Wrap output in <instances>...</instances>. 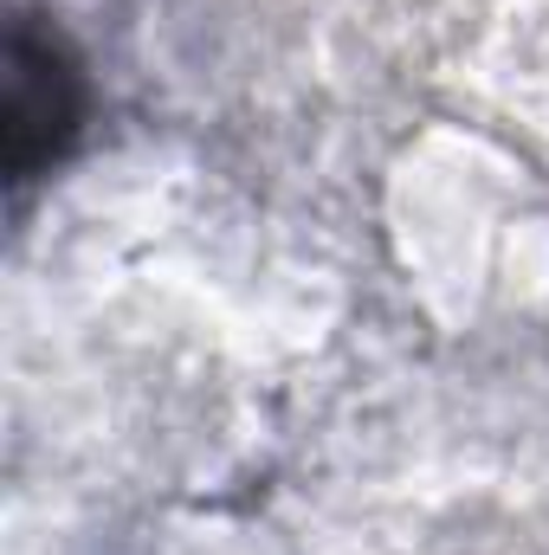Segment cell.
Segmentation results:
<instances>
[{
    "instance_id": "obj_1",
    "label": "cell",
    "mask_w": 549,
    "mask_h": 555,
    "mask_svg": "<svg viewBox=\"0 0 549 555\" xmlns=\"http://www.w3.org/2000/svg\"><path fill=\"white\" fill-rule=\"evenodd\" d=\"M7 168L33 175L72 130V72L59 59L52 39H33L26 26L13 33V59H7Z\"/></svg>"
}]
</instances>
